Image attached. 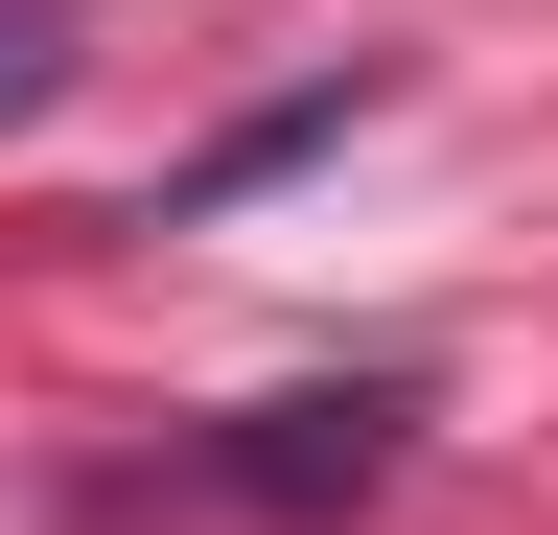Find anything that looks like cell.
Segmentation results:
<instances>
[{
    "label": "cell",
    "instance_id": "cell-1",
    "mask_svg": "<svg viewBox=\"0 0 558 535\" xmlns=\"http://www.w3.org/2000/svg\"><path fill=\"white\" fill-rule=\"evenodd\" d=\"M396 442H418V396H396V373H349V396H256V420L209 442V489H256V512H349Z\"/></svg>",
    "mask_w": 558,
    "mask_h": 535
},
{
    "label": "cell",
    "instance_id": "cell-3",
    "mask_svg": "<svg viewBox=\"0 0 558 535\" xmlns=\"http://www.w3.org/2000/svg\"><path fill=\"white\" fill-rule=\"evenodd\" d=\"M47 94H70V0H0V141H24Z\"/></svg>",
    "mask_w": 558,
    "mask_h": 535
},
{
    "label": "cell",
    "instance_id": "cell-2",
    "mask_svg": "<svg viewBox=\"0 0 558 535\" xmlns=\"http://www.w3.org/2000/svg\"><path fill=\"white\" fill-rule=\"evenodd\" d=\"M396 71H326V94H279V117H233V141H209L186 186H163V210H233V186H279V163H303V141H349V117H373Z\"/></svg>",
    "mask_w": 558,
    "mask_h": 535
}]
</instances>
